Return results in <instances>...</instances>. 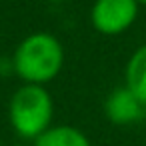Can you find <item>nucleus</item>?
Masks as SVG:
<instances>
[{
  "label": "nucleus",
  "instance_id": "nucleus-1",
  "mask_svg": "<svg viewBox=\"0 0 146 146\" xmlns=\"http://www.w3.org/2000/svg\"><path fill=\"white\" fill-rule=\"evenodd\" d=\"M14 74L22 84L46 86L64 68V46L50 32H32L24 36L12 52Z\"/></svg>",
  "mask_w": 146,
  "mask_h": 146
},
{
  "label": "nucleus",
  "instance_id": "nucleus-2",
  "mask_svg": "<svg viewBox=\"0 0 146 146\" xmlns=\"http://www.w3.org/2000/svg\"><path fill=\"white\" fill-rule=\"evenodd\" d=\"M54 100L46 86L20 84L8 100V122L14 134L24 142H34L52 126Z\"/></svg>",
  "mask_w": 146,
  "mask_h": 146
},
{
  "label": "nucleus",
  "instance_id": "nucleus-3",
  "mask_svg": "<svg viewBox=\"0 0 146 146\" xmlns=\"http://www.w3.org/2000/svg\"><path fill=\"white\" fill-rule=\"evenodd\" d=\"M138 14V0H94L90 8V24L102 36H120L134 26Z\"/></svg>",
  "mask_w": 146,
  "mask_h": 146
},
{
  "label": "nucleus",
  "instance_id": "nucleus-4",
  "mask_svg": "<svg viewBox=\"0 0 146 146\" xmlns=\"http://www.w3.org/2000/svg\"><path fill=\"white\" fill-rule=\"evenodd\" d=\"M104 116L114 126H130L146 116V104L124 84L108 92L104 100Z\"/></svg>",
  "mask_w": 146,
  "mask_h": 146
},
{
  "label": "nucleus",
  "instance_id": "nucleus-5",
  "mask_svg": "<svg viewBox=\"0 0 146 146\" xmlns=\"http://www.w3.org/2000/svg\"><path fill=\"white\" fill-rule=\"evenodd\" d=\"M32 146H92V142L84 130L72 124H52L32 142Z\"/></svg>",
  "mask_w": 146,
  "mask_h": 146
},
{
  "label": "nucleus",
  "instance_id": "nucleus-6",
  "mask_svg": "<svg viewBox=\"0 0 146 146\" xmlns=\"http://www.w3.org/2000/svg\"><path fill=\"white\" fill-rule=\"evenodd\" d=\"M124 86L146 104V44H140L126 60Z\"/></svg>",
  "mask_w": 146,
  "mask_h": 146
},
{
  "label": "nucleus",
  "instance_id": "nucleus-7",
  "mask_svg": "<svg viewBox=\"0 0 146 146\" xmlns=\"http://www.w3.org/2000/svg\"><path fill=\"white\" fill-rule=\"evenodd\" d=\"M14 74V66H12V58L8 56H0V76H10Z\"/></svg>",
  "mask_w": 146,
  "mask_h": 146
},
{
  "label": "nucleus",
  "instance_id": "nucleus-8",
  "mask_svg": "<svg viewBox=\"0 0 146 146\" xmlns=\"http://www.w3.org/2000/svg\"><path fill=\"white\" fill-rule=\"evenodd\" d=\"M8 146H32V144H28V142H14V144H8Z\"/></svg>",
  "mask_w": 146,
  "mask_h": 146
},
{
  "label": "nucleus",
  "instance_id": "nucleus-9",
  "mask_svg": "<svg viewBox=\"0 0 146 146\" xmlns=\"http://www.w3.org/2000/svg\"><path fill=\"white\" fill-rule=\"evenodd\" d=\"M138 2H140V6H142V4L146 6V0H138Z\"/></svg>",
  "mask_w": 146,
  "mask_h": 146
},
{
  "label": "nucleus",
  "instance_id": "nucleus-10",
  "mask_svg": "<svg viewBox=\"0 0 146 146\" xmlns=\"http://www.w3.org/2000/svg\"><path fill=\"white\" fill-rule=\"evenodd\" d=\"M0 146H4V144H2V136H0Z\"/></svg>",
  "mask_w": 146,
  "mask_h": 146
}]
</instances>
